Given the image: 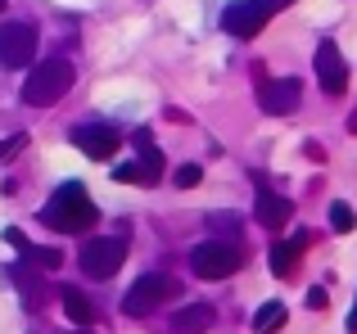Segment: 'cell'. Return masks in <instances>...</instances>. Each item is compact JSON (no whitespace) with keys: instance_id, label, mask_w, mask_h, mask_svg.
<instances>
[{"instance_id":"obj_25","label":"cell","mask_w":357,"mask_h":334,"mask_svg":"<svg viewBox=\"0 0 357 334\" xmlns=\"http://www.w3.org/2000/svg\"><path fill=\"white\" fill-rule=\"evenodd\" d=\"M82 334H86V330H82Z\"/></svg>"},{"instance_id":"obj_12","label":"cell","mask_w":357,"mask_h":334,"mask_svg":"<svg viewBox=\"0 0 357 334\" xmlns=\"http://www.w3.org/2000/svg\"><path fill=\"white\" fill-rule=\"evenodd\" d=\"M59 303H63V312H68V321H77V326H91V321H96V303L82 289H73V285H63Z\"/></svg>"},{"instance_id":"obj_14","label":"cell","mask_w":357,"mask_h":334,"mask_svg":"<svg viewBox=\"0 0 357 334\" xmlns=\"http://www.w3.org/2000/svg\"><path fill=\"white\" fill-rule=\"evenodd\" d=\"M136 150H140V167H145V185H154L158 176H163V154L154 150L149 132H136Z\"/></svg>"},{"instance_id":"obj_4","label":"cell","mask_w":357,"mask_h":334,"mask_svg":"<svg viewBox=\"0 0 357 334\" xmlns=\"http://www.w3.org/2000/svg\"><path fill=\"white\" fill-rule=\"evenodd\" d=\"M167 299H176V280L163 276V271H149L122 294V312H127V317H149V312L163 308Z\"/></svg>"},{"instance_id":"obj_5","label":"cell","mask_w":357,"mask_h":334,"mask_svg":"<svg viewBox=\"0 0 357 334\" xmlns=\"http://www.w3.org/2000/svg\"><path fill=\"white\" fill-rule=\"evenodd\" d=\"M294 5V0H236V5H227V14H222V27H227L231 36H258L262 27H267V18L276 14V9Z\"/></svg>"},{"instance_id":"obj_3","label":"cell","mask_w":357,"mask_h":334,"mask_svg":"<svg viewBox=\"0 0 357 334\" xmlns=\"http://www.w3.org/2000/svg\"><path fill=\"white\" fill-rule=\"evenodd\" d=\"M240 262H244V253L231 239H208V244H199L190 253V271L199 280H227V276L240 271Z\"/></svg>"},{"instance_id":"obj_19","label":"cell","mask_w":357,"mask_h":334,"mask_svg":"<svg viewBox=\"0 0 357 334\" xmlns=\"http://www.w3.org/2000/svg\"><path fill=\"white\" fill-rule=\"evenodd\" d=\"M199 181H204V167H199V163L176 167V185H181V190H190V185H199Z\"/></svg>"},{"instance_id":"obj_23","label":"cell","mask_w":357,"mask_h":334,"mask_svg":"<svg viewBox=\"0 0 357 334\" xmlns=\"http://www.w3.org/2000/svg\"><path fill=\"white\" fill-rule=\"evenodd\" d=\"M349 334H357V303H353V312H349Z\"/></svg>"},{"instance_id":"obj_13","label":"cell","mask_w":357,"mask_h":334,"mask_svg":"<svg viewBox=\"0 0 357 334\" xmlns=\"http://www.w3.org/2000/svg\"><path fill=\"white\" fill-rule=\"evenodd\" d=\"M172 326L181 330V334H199V330L213 326V308H208V303H190V308H181L172 317Z\"/></svg>"},{"instance_id":"obj_20","label":"cell","mask_w":357,"mask_h":334,"mask_svg":"<svg viewBox=\"0 0 357 334\" xmlns=\"http://www.w3.org/2000/svg\"><path fill=\"white\" fill-rule=\"evenodd\" d=\"M114 181H122V185L140 181V185H145V167H140V163H122V167H114Z\"/></svg>"},{"instance_id":"obj_18","label":"cell","mask_w":357,"mask_h":334,"mask_svg":"<svg viewBox=\"0 0 357 334\" xmlns=\"http://www.w3.org/2000/svg\"><path fill=\"white\" fill-rule=\"evenodd\" d=\"M331 226L340 230V235H349V230L357 226V217H353V208H349V203H331Z\"/></svg>"},{"instance_id":"obj_21","label":"cell","mask_w":357,"mask_h":334,"mask_svg":"<svg viewBox=\"0 0 357 334\" xmlns=\"http://www.w3.org/2000/svg\"><path fill=\"white\" fill-rule=\"evenodd\" d=\"M23 145H27V136H9V141H0V159H14Z\"/></svg>"},{"instance_id":"obj_9","label":"cell","mask_w":357,"mask_h":334,"mask_svg":"<svg viewBox=\"0 0 357 334\" xmlns=\"http://www.w3.org/2000/svg\"><path fill=\"white\" fill-rule=\"evenodd\" d=\"M73 145H77L82 154H86V159H96V163H109L118 154V132L114 127H77V132H73Z\"/></svg>"},{"instance_id":"obj_6","label":"cell","mask_w":357,"mask_h":334,"mask_svg":"<svg viewBox=\"0 0 357 334\" xmlns=\"http://www.w3.org/2000/svg\"><path fill=\"white\" fill-rule=\"evenodd\" d=\"M122 257H127V239H118V235H100V239H91L86 248H82V271L91 276V280H109V276L122 267Z\"/></svg>"},{"instance_id":"obj_2","label":"cell","mask_w":357,"mask_h":334,"mask_svg":"<svg viewBox=\"0 0 357 334\" xmlns=\"http://www.w3.org/2000/svg\"><path fill=\"white\" fill-rule=\"evenodd\" d=\"M73 63L63 59V54H50V59H41L32 72H27V81H23V104H32V109H50V104H59L63 95L73 90Z\"/></svg>"},{"instance_id":"obj_15","label":"cell","mask_w":357,"mask_h":334,"mask_svg":"<svg viewBox=\"0 0 357 334\" xmlns=\"http://www.w3.org/2000/svg\"><path fill=\"white\" fill-rule=\"evenodd\" d=\"M303 244H307V235L289 239V244H271V257H267L271 271H276V276H289V271H294V262H298V248H303Z\"/></svg>"},{"instance_id":"obj_10","label":"cell","mask_w":357,"mask_h":334,"mask_svg":"<svg viewBox=\"0 0 357 334\" xmlns=\"http://www.w3.org/2000/svg\"><path fill=\"white\" fill-rule=\"evenodd\" d=\"M298 77H285V81H271V86H262V95H258V104L267 109V113H294L298 109Z\"/></svg>"},{"instance_id":"obj_24","label":"cell","mask_w":357,"mask_h":334,"mask_svg":"<svg viewBox=\"0 0 357 334\" xmlns=\"http://www.w3.org/2000/svg\"><path fill=\"white\" fill-rule=\"evenodd\" d=\"M0 14H5V0H0Z\"/></svg>"},{"instance_id":"obj_7","label":"cell","mask_w":357,"mask_h":334,"mask_svg":"<svg viewBox=\"0 0 357 334\" xmlns=\"http://www.w3.org/2000/svg\"><path fill=\"white\" fill-rule=\"evenodd\" d=\"M36 59L32 23H0V68H27Z\"/></svg>"},{"instance_id":"obj_8","label":"cell","mask_w":357,"mask_h":334,"mask_svg":"<svg viewBox=\"0 0 357 334\" xmlns=\"http://www.w3.org/2000/svg\"><path fill=\"white\" fill-rule=\"evenodd\" d=\"M312 63H317V81H321L326 95H344V86H349V68H344L340 45L321 41V45H317V54H312Z\"/></svg>"},{"instance_id":"obj_1","label":"cell","mask_w":357,"mask_h":334,"mask_svg":"<svg viewBox=\"0 0 357 334\" xmlns=\"http://www.w3.org/2000/svg\"><path fill=\"white\" fill-rule=\"evenodd\" d=\"M41 221H45L50 230L77 235V230H91V226H96L100 212H96V203L86 199V185L68 181V185H59V190L50 194V203L41 208Z\"/></svg>"},{"instance_id":"obj_22","label":"cell","mask_w":357,"mask_h":334,"mask_svg":"<svg viewBox=\"0 0 357 334\" xmlns=\"http://www.w3.org/2000/svg\"><path fill=\"white\" fill-rule=\"evenodd\" d=\"M307 308L321 312V308H326V289H307Z\"/></svg>"},{"instance_id":"obj_17","label":"cell","mask_w":357,"mask_h":334,"mask_svg":"<svg viewBox=\"0 0 357 334\" xmlns=\"http://www.w3.org/2000/svg\"><path fill=\"white\" fill-rule=\"evenodd\" d=\"M23 253H27V262H36L41 271H59V267H63V253H59V248H36V244H27Z\"/></svg>"},{"instance_id":"obj_11","label":"cell","mask_w":357,"mask_h":334,"mask_svg":"<svg viewBox=\"0 0 357 334\" xmlns=\"http://www.w3.org/2000/svg\"><path fill=\"white\" fill-rule=\"evenodd\" d=\"M294 217V208H289V199H280L276 190H267V185H258V221L267 230H280L285 221Z\"/></svg>"},{"instance_id":"obj_16","label":"cell","mask_w":357,"mask_h":334,"mask_svg":"<svg viewBox=\"0 0 357 334\" xmlns=\"http://www.w3.org/2000/svg\"><path fill=\"white\" fill-rule=\"evenodd\" d=\"M285 321H289L285 303H262V308L253 312V330H258V334H276Z\"/></svg>"}]
</instances>
